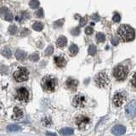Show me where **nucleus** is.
Here are the masks:
<instances>
[{"instance_id":"nucleus-31","label":"nucleus","mask_w":136,"mask_h":136,"mask_svg":"<svg viewBox=\"0 0 136 136\" xmlns=\"http://www.w3.org/2000/svg\"><path fill=\"white\" fill-rule=\"evenodd\" d=\"M93 33H94V29L92 28L91 27H86V29H85V33H86V34H87V35H91Z\"/></svg>"},{"instance_id":"nucleus-5","label":"nucleus","mask_w":136,"mask_h":136,"mask_svg":"<svg viewBox=\"0 0 136 136\" xmlns=\"http://www.w3.org/2000/svg\"><path fill=\"white\" fill-rule=\"evenodd\" d=\"M14 78L16 82L22 83L28 79V71L25 67L18 68L14 73Z\"/></svg>"},{"instance_id":"nucleus-34","label":"nucleus","mask_w":136,"mask_h":136,"mask_svg":"<svg viewBox=\"0 0 136 136\" xmlns=\"http://www.w3.org/2000/svg\"><path fill=\"white\" fill-rule=\"evenodd\" d=\"M63 21H64V20H58V21H56V22H55V24H54V26L55 27H61V26H62L63 25Z\"/></svg>"},{"instance_id":"nucleus-38","label":"nucleus","mask_w":136,"mask_h":136,"mask_svg":"<svg viewBox=\"0 0 136 136\" xmlns=\"http://www.w3.org/2000/svg\"><path fill=\"white\" fill-rule=\"evenodd\" d=\"M46 135L47 136H57L55 133H50V132H47L46 133Z\"/></svg>"},{"instance_id":"nucleus-4","label":"nucleus","mask_w":136,"mask_h":136,"mask_svg":"<svg viewBox=\"0 0 136 136\" xmlns=\"http://www.w3.org/2000/svg\"><path fill=\"white\" fill-rule=\"evenodd\" d=\"M94 82H95L96 84H97L99 87L106 88L110 83V78L105 71H101V72H100L95 77Z\"/></svg>"},{"instance_id":"nucleus-8","label":"nucleus","mask_w":136,"mask_h":136,"mask_svg":"<svg viewBox=\"0 0 136 136\" xmlns=\"http://www.w3.org/2000/svg\"><path fill=\"white\" fill-rule=\"evenodd\" d=\"M135 107H136L135 100H133L132 101H130L127 105L126 108H125V113H126V116L128 118H132L134 117V115H135Z\"/></svg>"},{"instance_id":"nucleus-32","label":"nucleus","mask_w":136,"mask_h":136,"mask_svg":"<svg viewBox=\"0 0 136 136\" xmlns=\"http://www.w3.org/2000/svg\"><path fill=\"white\" fill-rule=\"evenodd\" d=\"M121 20V16L119 15V14H115L113 16V21L114 22H119Z\"/></svg>"},{"instance_id":"nucleus-1","label":"nucleus","mask_w":136,"mask_h":136,"mask_svg":"<svg viewBox=\"0 0 136 136\" xmlns=\"http://www.w3.org/2000/svg\"><path fill=\"white\" fill-rule=\"evenodd\" d=\"M118 36L121 41L127 43V42H131L134 39V30L128 25H122L120 26L117 30Z\"/></svg>"},{"instance_id":"nucleus-27","label":"nucleus","mask_w":136,"mask_h":136,"mask_svg":"<svg viewBox=\"0 0 136 136\" xmlns=\"http://www.w3.org/2000/svg\"><path fill=\"white\" fill-rule=\"evenodd\" d=\"M29 59L32 61H38L39 59V55L38 54H33V55H31L29 56Z\"/></svg>"},{"instance_id":"nucleus-39","label":"nucleus","mask_w":136,"mask_h":136,"mask_svg":"<svg viewBox=\"0 0 136 136\" xmlns=\"http://www.w3.org/2000/svg\"><path fill=\"white\" fill-rule=\"evenodd\" d=\"M93 20H95V21H98V20H99V16H98L97 14H94V15H93Z\"/></svg>"},{"instance_id":"nucleus-24","label":"nucleus","mask_w":136,"mask_h":136,"mask_svg":"<svg viewBox=\"0 0 136 136\" xmlns=\"http://www.w3.org/2000/svg\"><path fill=\"white\" fill-rule=\"evenodd\" d=\"M4 19H5L6 20H8V21H12V20H13L12 14H11L9 11L6 10V12L4 13Z\"/></svg>"},{"instance_id":"nucleus-10","label":"nucleus","mask_w":136,"mask_h":136,"mask_svg":"<svg viewBox=\"0 0 136 136\" xmlns=\"http://www.w3.org/2000/svg\"><path fill=\"white\" fill-rule=\"evenodd\" d=\"M85 97L82 94H77L73 98V105L76 107H83L85 105Z\"/></svg>"},{"instance_id":"nucleus-23","label":"nucleus","mask_w":136,"mask_h":136,"mask_svg":"<svg viewBox=\"0 0 136 136\" xmlns=\"http://www.w3.org/2000/svg\"><path fill=\"white\" fill-rule=\"evenodd\" d=\"M2 55H4V57H6V58H9V57L11 56V51H10L9 49H7V48H5V49H3Z\"/></svg>"},{"instance_id":"nucleus-30","label":"nucleus","mask_w":136,"mask_h":136,"mask_svg":"<svg viewBox=\"0 0 136 136\" xmlns=\"http://www.w3.org/2000/svg\"><path fill=\"white\" fill-rule=\"evenodd\" d=\"M36 15H37V17H38V18H43V9H40L38 10V11H37V13H36Z\"/></svg>"},{"instance_id":"nucleus-19","label":"nucleus","mask_w":136,"mask_h":136,"mask_svg":"<svg viewBox=\"0 0 136 136\" xmlns=\"http://www.w3.org/2000/svg\"><path fill=\"white\" fill-rule=\"evenodd\" d=\"M96 40H97L98 43H104L105 40H106V36L101 33H97V35H96Z\"/></svg>"},{"instance_id":"nucleus-36","label":"nucleus","mask_w":136,"mask_h":136,"mask_svg":"<svg viewBox=\"0 0 136 136\" xmlns=\"http://www.w3.org/2000/svg\"><path fill=\"white\" fill-rule=\"evenodd\" d=\"M80 21H81V22H80V25H81L82 27H83V26H84V25H85V23H86V22H85V21H86V19H85V18H82Z\"/></svg>"},{"instance_id":"nucleus-28","label":"nucleus","mask_w":136,"mask_h":136,"mask_svg":"<svg viewBox=\"0 0 136 136\" xmlns=\"http://www.w3.org/2000/svg\"><path fill=\"white\" fill-rule=\"evenodd\" d=\"M54 52V48L53 46H49L47 48V49L45 50V55H52Z\"/></svg>"},{"instance_id":"nucleus-12","label":"nucleus","mask_w":136,"mask_h":136,"mask_svg":"<svg viewBox=\"0 0 136 136\" xmlns=\"http://www.w3.org/2000/svg\"><path fill=\"white\" fill-rule=\"evenodd\" d=\"M54 61H55V65L58 67H64L66 66V60L65 59V57L61 56V55L55 56Z\"/></svg>"},{"instance_id":"nucleus-18","label":"nucleus","mask_w":136,"mask_h":136,"mask_svg":"<svg viewBox=\"0 0 136 136\" xmlns=\"http://www.w3.org/2000/svg\"><path fill=\"white\" fill-rule=\"evenodd\" d=\"M62 135H71L73 134V129L71 128H65L60 131Z\"/></svg>"},{"instance_id":"nucleus-2","label":"nucleus","mask_w":136,"mask_h":136,"mask_svg":"<svg viewBox=\"0 0 136 136\" xmlns=\"http://www.w3.org/2000/svg\"><path fill=\"white\" fill-rule=\"evenodd\" d=\"M128 73V68L126 66L119 65L113 70V76L118 81H122L127 77Z\"/></svg>"},{"instance_id":"nucleus-35","label":"nucleus","mask_w":136,"mask_h":136,"mask_svg":"<svg viewBox=\"0 0 136 136\" xmlns=\"http://www.w3.org/2000/svg\"><path fill=\"white\" fill-rule=\"evenodd\" d=\"M112 43L114 46L117 45L118 44V38H113L112 39Z\"/></svg>"},{"instance_id":"nucleus-6","label":"nucleus","mask_w":136,"mask_h":136,"mask_svg":"<svg viewBox=\"0 0 136 136\" xmlns=\"http://www.w3.org/2000/svg\"><path fill=\"white\" fill-rule=\"evenodd\" d=\"M29 92L26 88H20L16 91V99L20 101L26 102L28 100Z\"/></svg>"},{"instance_id":"nucleus-17","label":"nucleus","mask_w":136,"mask_h":136,"mask_svg":"<svg viewBox=\"0 0 136 136\" xmlns=\"http://www.w3.org/2000/svg\"><path fill=\"white\" fill-rule=\"evenodd\" d=\"M77 52H78V47L76 44L73 43L69 47V54L71 56H75L77 54Z\"/></svg>"},{"instance_id":"nucleus-26","label":"nucleus","mask_w":136,"mask_h":136,"mask_svg":"<svg viewBox=\"0 0 136 136\" xmlns=\"http://www.w3.org/2000/svg\"><path fill=\"white\" fill-rule=\"evenodd\" d=\"M9 33H10L11 35H14L17 33V27L16 26H14V25H12V26H10L9 27Z\"/></svg>"},{"instance_id":"nucleus-16","label":"nucleus","mask_w":136,"mask_h":136,"mask_svg":"<svg viewBox=\"0 0 136 136\" xmlns=\"http://www.w3.org/2000/svg\"><path fill=\"white\" fill-rule=\"evenodd\" d=\"M15 57H16V59L18 61H24L26 59V57H27V54H26L25 51L18 49L16 51V53H15Z\"/></svg>"},{"instance_id":"nucleus-37","label":"nucleus","mask_w":136,"mask_h":136,"mask_svg":"<svg viewBox=\"0 0 136 136\" xmlns=\"http://www.w3.org/2000/svg\"><path fill=\"white\" fill-rule=\"evenodd\" d=\"M132 85L134 88H135V75L133 76V78H132Z\"/></svg>"},{"instance_id":"nucleus-22","label":"nucleus","mask_w":136,"mask_h":136,"mask_svg":"<svg viewBox=\"0 0 136 136\" xmlns=\"http://www.w3.org/2000/svg\"><path fill=\"white\" fill-rule=\"evenodd\" d=\"M29 5H30L31 8L34 9H37L39 6V2L38 0H32V1H30V3H29Z\"/></svg>"},{"instance_id":"nucleus-13","label":"nucleus","mask_w":136,"mask_h":136,"mask_svg":"<svg viewBox=\"0 0 136 136\" xmlns=\"http://www.w3.org/2000/svg\"><path fill=\"white\" fill-rule=\"evenodd\" d=\"M66 87L68 89H70L71 90H74L77 89V85H78V82L76 79H73V78H69L66 82Z\"/></svg>"},{"instance_id":"nucleus-20","label":"nucleus","mask_w":136,"mask_h":136,"mask_svg":"<svg viewBox=\"0 0 136 136\" xmlns=\"http://www.w3.org/2000/svg\"><path fill=\"white\" fill-rule=\"evenodd\" d=\"M7 130L9 132H16L20 130V127L17 126V125H9L7 127Z\"/></svg>"},{"instance_id":"nucleus-25","label":"nucleus","mask_w":136,"mask_h":136,"mask_svg":"<svg viewBox=\"0 0 136 136\" xmlns=\"http://www.w3.org/2000/svg\"><path fill=\"white\" fill-rule=\"evenodd\" d=\"M88 52H89V55H94L96 53V48L94 45H90L89 47V49H88Z\"/></svg>"},{"instance_id":"nucleus-15","label":"nucleus","mask_w":136,"mask_h":136,"mask_svg":"<svg viewBox=\"0 0 136 136\" xmlns=\"http://www.w3.org/2000/svg\"><path fill=\"white\" fill-rule=\"evenodd\" d=\"M23 117V112L18 107H14V115L12 117L14 119H20Z\"/></svg>"},{"instance_id":"nucleus-11","label":"nucleus","mask_w":136,"mask_h":136,"mask_svg":"<svg viewBox=\"0 0 136 136\" xmlns=\"http://www.w3.org/2000/svg\"><path fill=\"white\" fill-rule=\"evenodd\" d=\"M112 132L114 135H116V136L122 135V134H124L125 132H126V128H125L123 125H116V126L113 127Z\"/></svg>"},{"instance_id":"nucleus-7","label":"nucleus","mask_w":136,"mask_h":136,"mask_svg":"<svg viewBox=\"0 0 136 136\" xmlns=\"http://www.w3.org/2000/svg\"><path fill=\"white\" fill-rule=\"evenodd\" d=\"M89 122H90L89 118L87 117L86 116H79V117H77V119H76V124H77V127H78L80 129H84V128H86L89 126Z\"/></svg>"},{"instance_id":"nucleus-33","label":"nucleus","mask_w":136,"mask_h":136,"mask_svg":"<svg viewBox=\"0 0 136 136\" xmlns=\"http://www.w3.org/2000/svg\"><path fill=\"white\" fill-rule=\"evenodd\" d=\"M43 123L45 126H48V125H49V124L51 123V120L49 119V118H44V119L43 120Z\"/></svg>"},{"instance_id":"nucleus-3","label":"nucleus","mask_w":136,"mask_h":136,"mask_svg":"<svg viewBox=\"0 0 136 136\" xmlns=\"http://www.w3.org/2000/svg\"><path fill=\"white\" fill-rule=\"evenodd\" d=\"M42 86L45 91L53 92L55 91V87H56V80L51 76H47V77H43V81H42Z\"/></svg>"},{"instance_id":"nucleus-21","label":"nucleus","mask_w":136,"mask_h":136,"mask_svg":"<svg viewBox=\"0 0 136 136\" xmlns=\"http://www.w3.org/2000/svg\"><path fill=\"white\" fill-rule=\"evenodd\" d=\"M33 28L36 31H42V29H43V24L41 22L37 21V22H35L33 25Z\"/></svg>"},{"instance_id":"nucleus-14","label":"nucleus","mask_w":136,"mask_h":136,"mask_svg":"<svg viewBox=\"0 0 136 136\" xmlns=\"http://www.w3.org/2000/svg\"><path fill=\"white\" fill-rule=\"evenodd\" d=\"M66 43H67V39L66 37L64 36H61L59 38L57 39L56 41V45L58 48H63L66 45Z\"/></svg>"},{"instance_id":"nucleus-9","label":"nucleus","mask_w":136,"mask_h":136,"mask_svg":"<svg viewBox=\"0 0 136 136\" xmlns=\"http://www.w3.org/2000/svg\"><path fill=\"white\" fill-rule=\"evenodd\" d=\"M125 94L122 93H117L112 98V102H113L114 106H116L117 107H119L123 104L124 100H125Z\"/></svg>"},{"instance_id":"nucleus-29","label":"nucleus","mask_w":136,"mask_h":136,"mask_svg":"<svg viewBox=\"0 0 136 136\" xmlns=\"http://www.w3.org/2000/svg\"><path fill=\"white\" fill-rule=\"evenodd\" d=\"M71 34L73 35V36H78L80 33V29L78 28V27H76V28H73L72 30H71Z\"/></svg>"}]
</instances>
